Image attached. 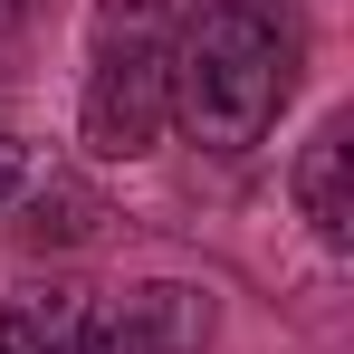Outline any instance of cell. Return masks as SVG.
Returning <instances> with one entry per match:
<instances>
[{"label": "cell", "mask_w": 354, "mask_h": 354, "mask_svg": "<svg viewBox=\"0 0 354 354\" xmlns=\"http://www.w3.org/2000/svg\"><path fill=\"white\" fill-rule=\"evenodd\" d=\"M115 326L144 354H201L211 345V288H192V278H144V288L115 306Z\"/></svg>", "instance_id": "4"}, {"label": "cell", "mask_w": 354, "mask_h": 354, "mask_svg": "<svg viewBox=\"0 0 354 354\" xmlns=\"http://www.w3.org/2000/svg\"><path fill=\"white\" fill-rule=\"evenodd\" d=\"M19 19H29V0H0V29H19Z\"/></svg>", "instance_id": "8"}, {"label": "cell", "mask_w": 354, "mask_h": 354, "mask_svg": "<svg viewBox=\"0 0 354 354\" xmlns=\"http://www.w3.org/2000/svg\"><path fill=\"white\" fill-rule=\"evenodd\" d=\"M297 211H306V230L326 249L354 239V134H345V115H326L306 134V153H297Z\"/></svg>", "instance_id": "3"}, {"label": "cell", "mask_w": 354, "mask_h": 354, "mask_svg": "<svg viewBox=\"0 0 354 354\" xmlns=\"http://www.w3.org/2000/svg\"><path fill=\"white\" fill-rule=\"evenodd\" d=\"M77 134H86V153H106V163H144V153L173 134V77H163V48H153V39H96Z\"/></svg>", "instance_id": "2"}, {"label": "cell", "mask_w": 354, "mask_h": 354, "mask_svg": "<svg viewBox=\"0 0 354 354\" xmlns=\"http://www.w3.org/2000/svg\"><path fill=\"white\" fill-rule=\"evenodd\" d=\"M96 221H106V201H96L86 182H39L29 211H19V230H29V239H86Z\"/></svg>", "instance_id": "5"}, {"label": "cell", "mask_w": 354, "mask_h": 354, "mask_svg": "<svg viewBox=\"0 0 354 354\" xmlns=\"http://www.w3.org/2000/svg\"><path fill=\"white\" fill-rule=\"evenodd\" d=\"M182 0H96V39H163Z\"/></svg>", "instance_id": "6"}, {"label": "cell", "mask_w": 354, "mask_h": 354, "mask_svg": "<svg viewBox=\"0 0 354 354\" xmlns=\"http://www.w3.org/2000/svg\"><path fill=\"white\" fill-rule=\"evenodd\" d=\"M297 10L288 0H201L192 29L163 48L173 124L211 153H249L297 96Z\"/></svg>", "instance_id": "1"}, {"label": "cell", "mask_w": 354, "mask_h": 354, "mask_svg": "<svg viewBox=\"0 0 354 354\" xmlns=\"http://www.w3.org/2000/svg\"><path fill=\"white\" fill-rule=\"evenodd\" d=\"M10 192H29V144H19V134H0V201H10Z\"/></svg>", "instance_id": "7"}]
</instances>
